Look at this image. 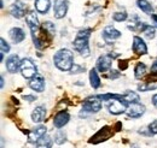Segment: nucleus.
<instances>
[{
  "label": "nucleus",
  "mask_w": 157,
  "mask_h": 148,
  "mask_svg": "<svg viewBox=\"0 0 157 148\" xmlns=\"http://www.w3.org/2000/svg\"><path fill=\"white\" fill-rule=\"evenodd\" d=\"M53 63L60 71H70L74 66V54L68 48H62L53 56Z\"/></svg>",
  "instance_id": "nucleus-1"
},
{
  "label": "nucleus",
  "mask_w": 157,
  "mask_h": 148,
  "mask_svg": "<svg viewBox=\"0 0 157 148\" xmlns=\"http://www.w3.org/2000/svg\"><path fill=\"white\" fill-rule=\"evenodd\" d=\"M91 29H82L80 30L76 37L73 42L74 45V48L80 53V56L86 58V57H90L91 54V50H90V45H88V40L91 36Z\"/></svg>",
  "instance_id": "nucleus-2"
},
{
  "label": "nucleus",
  "mask_w": 157,
  "mask_h": 148,
  "mask_svg": "<svg viewBox=\"0 0 157 148\" xmlns=\"http://www.w3.org/2000/svg\"><path fill=\"white\" fill-rule=\"evenodd\" d=\"M21 74L24 78L27 80H32L38 74V68L35 65V63L30 59V58H23L21 60Z\"/></svg>",
  "instance_id": "nucleus-3"
},
{
  "label": "nucleus",
  "mask_w": 157,
  "mask_h": 148,
  "mask_svg": "<svg viewBox=\"0 0 157 148\" xmlns=\"http://www.w3.org/2000/svg\"><path fill=\"white\" fill-rule=\"evenodd\" d=\"M101 109V101L98 98H88L83 101L82 104V111L80 112V114H91V113H97Z\"/></svg>",
  "instance_id": "nucleus-4"
},
{
  "label": "nucleus",
  "mask_w": 157,
  "mask_h": 148,
  "mask_svg": "<svg viewBox=\"0 0 157 148\" xmlns=\"http://www.w3.org/2000/svg\"><path fill=\"white\" fill-rule=\"evenodd\" d=\"M128 104L123 100H111V102L108 104V110L111 114H121V113H124L128 109Z\"/></svg>",
  "instance_id": "nucleus-5"
},
{
  "label": "nucleus",
  "mask_w": 157,
  "mask_h": 148,
  "mask_svg": "<svg viewBox=\"0 0 157 148\" xmlns=\"http://www.w3.org/2000/svg\"><path fill=\"white\" fill-rule=\"evenodd\" d=\"M68 0H55V6H53V13L57 19L64 18L67 12H68Z\"/></svg>",
  "instance_id": "nucleus-6"
},
{
  "label": "nucleus",
  "mask_w": 157,
  "mask_h": 148,
  "mask_svg": "<svg viewBox=\"0 0 157 148\" xmlns=\"http://www.w3.org/2000/svg\"><path fill=\"white\" fill-rule=\"evenodd\" d=\"M25 9H27V4L22 0H17L10 6V13L15 18H22L25 15Z\"/></svg>",
  "instance_id": "nucleus-7"
},
{
  "label": "nucleus",
  "mask_w": 157,
  "mask_h": 148,
  "mask_svg": "<svg viewBox=\"0 0 157 148\" xmlns=\"http://www.w3.org/2000/svg\"><path fill=\"white\" fill-rule=\"evenodd\" d=\"M113 130L110 129L109 127H104L99 130L97 134H94L92 136V139L90 140L91 143H100L101 141H106L108 139H110L113 136Z\"/></svg>",
  "instance_id": "nucleus-8"
},
{
  "label": "nucleus",
  "mask_w": 157,
  "mask_h": 148,
  "mask_svg": "<svg viewBox=\"0 0 157 148\" xmlns=\"http://www.w3.org/2000/svg\"><path fill=\"white\" fill-rule=\"evenodd\" d=\"M113 57L110 54H104V56H100L97 60V69H98L100 72H106V71H110V68H111V64H113Z\"/></svg>",
  "instance_id": "nucleus-9"
},
{
  "label": "nucleus",
  "mask_w": 157,
  "mask_h": 148,
  "mask_svg": "<svg viewBox=\"0 0 157 148\" xmlns=\"http://www.w3.org/2000/svg\"><path fill=\"white\" fill-rule=\"evenodd\" d=\"M46 132H47V128L45 125H38L36 128L32 129L28 132V139L30 142L36 143L41 137H44L46 135Z\"/></svg>",
  "instance_id": "nucleus-10"
},
{
  "label": "nucleus",
  "mask_w": 157,
  "mask_h": 148,
  "mask_svg": "<svg viewBox=\"0 0 157 148\" xmlns=\"http://www.w3.org/2000/svg\"><path fill=\"white\" fill-rule=\"evenodd\" d=\"M25 20H27V25L28 28L30 29L32 31V35H35V33L38 31L39 29V19H38V16L34 11H30L25 15Z\"/></svg>",
  "instance_id": "nucleus-11"
},
{
  "label": "nucleus",
  "mask_w": 157,
  "mask_h": 148,
  "mask_svg": "<svg viewBox=\"0 0 157 148\" xmlns=\"http://www.w3.org/2000/svg\"><path fill=\"white\" fill-rule=\"evenodd\" d=\"M145 111H146L145 106L139 102V104H131L126 112L129 118H140L145 113Z\"/></svg>",
  "instance_id": "nucleus-12"
},
{
  "label": "nucleus",
  "mask_w": 157,
  "mask_h": 148,
  "mask_svg": "<svg viewBox=\"0 0 157 148\" xmlns=\"http://www.w3.org/2000/svg\"><path fill=\"white\" fill-rule=\"evenodd\" d=\"M21 68V59L18 54H11L6 59V69L10 74H15Z\"/></svg>",
  "instance_id": "nucleus-13"
},
{
  "label": "nucleus",
  "mask_w": 157,
  "mask_h": 148,
  "mask_svg": "<svg viewBox=\"0 0 157 148\" xmlns=\"http://www.w3.org/2000/svg\"><path fill=\"white\" fill-rule=\"evenodd\" d=\"M133 52L138 56H143V54L147 53V46L141 37H133Z\"/></svg>",
  "instance_id": "nucleus-14"
},
{
  "label": "nucleus",
  "mask_w": 157,
  "mask_h": 148,
  "mask_svg": "<svg viewBox=\"0 0 157 148\" xmlns=\"http://www.w3.org/2000/svg\"><path fill=\"white\" fill-rule=\"evenodd\" d=\"M69 119H70V116H69L68 112L59 111L58 113L55 116V118H53V125H55L57 129H60V128H63L64 125L68 124Z\"/></svg>",
  "instance_id": "nucleus-15"
},
{
  "label": "nucleus",
  "mask_w": 157,
  "mask_h": 148,
  "mask_svg": "<svg viewBox=\"0 0 157 148\" xmlns=\"http://www.w3.org/2000/svg\"><path fill=\"white\" fill-rule=\"evenodd\" d=\"M121 33L118 31L116 28L111 27V25H108L104 28L103 30V37L106 40V41H114V40H117L118 37H121Z\"/></svg>",
  "instance_id": "nucleus-16"
},
{
  "label": "nucleus",
  "mask_w": 157,
  "mask_h": 148,
  "mask_svg": "<svg viewBox=\"0 0 157 148\" xmlns=\"http://www.w3.org/2000/svg\"><path fill=\"white\" fill-rule=\"evenodd\" d=\"M29 87L30 89L35 91L36 93H42L45 91V80L41 76H35L29 81Z\"/></svg>",
  "instance_id": "nucleus-17"
},
{
  "label": "nucleus",
  "mask_w": 157,
  "mask_h": 148,
  "mask_svg": "<svg viewBox=\"0 0 157 148\" xmlns=\"http://www.w3.org/2000/svg\"><path fill=\"white\" fill-rule=\"evenodd\" d=\"M46 117V107L40 105L38 107L34 109V111L32 112V120L34 123H41Z\"/></svg>",
  "instance_id": "nucleus-18"
},
{
  "label": "nucleus",
  "mask_w": 157,
  "mask_h": 148,
  "mask_svg": "<svg viewBox=\"0 0 157 148\" xmlns=\"http://www.w3.org/2000/svg\"><path fill=\"white\" fill-rule=\"evenodd\" d=\"M9 35H10L11 40L15 43H20L25 39V33H24V30L22 28H12L9 31Z\"/></svg>",
  "instance_id": "nucleus-19"
},
{
  "label": "nucleus",
  "mask_w": 157,
  "mask_h": 148,
  "mask_svg": "<svg viewBox=\"0 0 157 148\" xmlns=\"http://www.w3.org/2000/svg\"><path fill=\"white\" fill-rule=\"evenodd\" d=\"M34 5H35L36 11L39 13H42V15L47 13L48 10H50V7H51L50 0H35V4Z\"/></svg>",
  "instance_id": "nucleus-20"
},
{
  "label": "nucleus",
  "mask_w": 157,
  "mask_h": 148,
  "mask_svg": "<svg viewBox=\"0 0 157 148\" xmlns=\"http://www.w3.org/2000/svg\"><path fill=\"white\" fill-rule=\"evenodd\" d=\"M123 101H126L128 105L131 104H139L140 102V98L137 93L132 92V91H127L123 93Z\"/></svg>",
  "instance_id": "nucleus-21"
},
{
  "label": "nucleus",
  "mask_w": 157,
  "mask_h": 148,
  "mask_svg": "<svg viewBox=\"0 0 157 148\" xmlns=\"http://www.w3.org/2000/svg\"><path fill=\"white\" fill-rule=\"evenodd\" d=\"M137 5H138V7H139L144 13L154 15V7H152V5H151L147 0H138Z\"/></svg>",
  "instance_id": "nucleus-22"
},
{
  "label": "nucleus",
  "mask_w": 157,
  "mask_h": 148,
  "mask_svg": "<svg viewBox=\"0 0 157 148\" xmlns=\"http://www.w3.org/2000/svg\"><path fill=\"white\" fill-rule=\"evenodd\" d=\"M90 83H91V87L93 89H98L100 87V78L97 72V69H92L90 71Z\"/></svg>",
  "instance_id": "nucleus-23"
},
{
  "label": "nucleus",
  "mask_w": 157,
  "mask_h": 148,
  "mask_svg": "<svg viewBox=\"0 0 157 148\" xmlns=\"http://www.w3.org/2000/svg\"><path fill=\"white\" fill-rule=\"evenodd\" d=\"M35 145H36V148H52L53 140H52V137H51V136L45 135L44 137H41V139H40Z\"/></svg>",
  "instance_id": "nucleus-24"
},
{
  "label": "nucleus",
  "mask_w": 157,
  "mask_h": 148,
  "mask_svg": "<svg viewBox=\"0 0 157 148\" xmlns=\"http://www.w3.org/2000/svg\"><path fill=\"white\" fill-rule=\"evenodd\" d=\"M145 75H146V65L144 63H138L136 69H134V76H136V78L140 80Z\"/></svg>",
  "instance_id": "nucleus-25"
},
{
  "label": "nucleus",
  "mask_w": 157,
  "mask_h": 148,
  "mask_svg": "<svg viewBox=\"0 0 157 148\" xmlns=\"http://www.w3.org/2000/svg\"><path fill=\"white\" fill-rule=\"evenodd\" d=\"M41 27H42V30H44L46 34L51 35V36H52V35L55 34V31H56V27H55V24H53L52 22H48V20H47V22H44Z\"/></svg>",
  "instance_id": "nucleus-26"
},
{
  "label": "nucleus",
  "mask_w": 157,
  "mask_h": 148,
  "mask_svg": "<svg viewBox=\"0 0 157 148\" xmlns=\"http://www.w3.org/2000/svg\"><path fill=\"white\" fill-rule=\"evenodd\" d=\"M65 141H67V134H65L63 130H58V131L55 134V143H57V145H63Z\"/></svg>",
  "instance_id": "nucleus-27"
},
{
  "label": "nucleus",
  "mask_w": 157,
  "mask_h": 148,
  "mask_svg": "<svg viewBox=\"0 0 157 148\" xmlns=\"http://www.w3.org/2000/svg\"><path fill=\"white\" fill-rule=\"evenodd\" d=\"M145 27H146V24L143 23V22H136V23L132 22V25L129 24L128 25V29H131L132 31H144Z\"/></svg>",
  "instance_id": "nucleus-28"
},
{
  "label": "nucleus",
  "mask_w": 157,
  "mask_h": 148,
  "mask_svg": "<svg viewBox=\"0 0 157 148\" xmlns=\"http://www.w3.org/2000/svg\"><path fill=\"white\" fill-rule=\"evenodd\" d=\"M144 35L147 37V39H154L155 35H156V29L154 28V27H151V25H147L146 24V27H145V29H144Z\"/></svg>",
  "instance_id": "nucleus-29"
},
{
  "label": "nucleus",
  "mask_w": 157,
  "mask_h": 148,
  "mask_svg": "<svg viewBox=\"0 0 157 148\" xmlns=\"http://www.w3.org/2000/svg\"><path fill=\"white\" fill-rule=\"evenodd\" d=\"M127 18H128V15L124 11L123 12H116V13L113 15V19L115 22H123V20H126Z\"/></svg>",
  "instance_id": "nucleus-30"
},
{
  "label": "nucleus",
  "mask_w": 157,
  "mask_h": 148,
  "mask_svg": "<svg viewBox=\"0 0 157 148\" xmlns=\"http://www.w3.org/2000/svg\"><path fill=\"white\" fill-rule=\"evenodd\" d=\"M156 87H157L156 84H150V83L147 82V83L139 84V86H138V89H139L140 92H147V91H152V89H155Z\"/></svg>",
  "instance_id": "nucleus-31"
},
{
  "label": "nucleus",
  "mask_w": 157,
  "mask_h": 148,
  "mask_svg": "<svg viewBox=\"0 0 157 148\" xmlns=\"http://www.w3.org/2000/svg\"><path fill=\"white\" fill-rule=\"evenodd\" d=\"M0 50H1V53H9L10 52V45L2 37L0 39Z\"/></svg>",
  "instance_id": "nucleus-32"
},
{
  "label": "nucleus",
  "mask_w": 157,
  "mask_h": 148,
  "mask_svg": "<svg viewBox=\"0 0 157 148\" xmlns=\"http://www.w3.org/2000/svg\"><path fill=\"white\" fill-rule=\"evenodd\" d=\"M149 131L152 135H157V119L149 124Z\"/></svg>",
  "instance_id": "nucleus-33"
},
{
  "label": "nucleus",
  "mask_w": 157,
  "mask_h": 148,
  "mask_svg": "<svg viewBox=\"0 0 157 148\" xmlns=\"http://www.w3.org/2000/svg\"><path fill=\"white\" fill-rule=\"evenodd\" d=\"M83 71H85V68L74 64V66H73L71 70H70V74H80V72H83Z\"/></svg>",
  "instance_id": "nucleus-34"
},
{
  "label": "nucleus",
  "mask_w": 157,
  "mask_h": 148,
  "mask_svg": "<svg viewBox=\"0 0 157 148\" xmlns=\"http://www.w3.org/2000/svg\"><path fill=\"white\" fill-rule=\"evenodd\" d=\"M120 72L116 71V70H110V75H109V78L110 80H115V78H118L120 77Z\"/></svg>",
  "instance_id": "nucleus-35"
},
{
  "label": "nucleus",
  "mask_w": 157,
  "mask_h": 148,
  "mask_svg": "<svg viewBox=\"0 0 157 148\" xmlns=\"http://www.w3.org/2000/svg\"><path fill=\"white\" fill-rule=\"evenodd\" d=\"M23 99L27 100V101H29V102H33V101L36 100V96H34V95H24Z\"/></svg>",
  "instance_id": "nucleus-36"
},
{
  "label": "nucleus",
  "mask_w": 157,
  "mask_h": 148,
  "mask_svg": "<svg viewBox=\"0 0 157 148\" xmlns=\"http://www.w3.org/2000/svg\"><path fill=\"white\" fill-rule=\"evenodd\" d=\"M151 72L152 74H155L157 75V60L152 64V66H151Z\"/></svg>",
  "instance_id": "nucleus-37"
},
{
  "label": "nucleus",
  "mask_w": 157,
  "mask_h": 148,
  "mask_svg": "<svg viewBox=\"0 0 157 148\" xmlns=\"http://www.w3.org/2000/svg\"><path fill=\"white\" fill-rule=\"evenodd\" d=\"M118 66H120V69H122V70H124V69H127V63L123 60V63L122 61H120L118 63Z\"/></svg>",
  "instance_id": "nucleus-38"
},
{
  "label": "nucleus",
  "mask_w": 157,
  "mask_h": 148,
  "mask_svg": "<svg viewBox=\"0 0 157 148\" xmlns=\"http://www.w3.org/2000/svg\"><path fill=\"white\" fill-rule=\"evenodd\" d=\"M152 104H154V106L157 109V94H155V95L152 96Z\"/></svg>",
  "instance_id": "nucleus-39"
},
{
  "label": "nucleus",
  "mask_w": 157,
  "mask_h": 148,
  "mask_svg": "<svg viewBox=\"0 0 157 148\" xmlns=\"http://www.w3.org/2000/svg\"><path fill=\"white\" fill-rule=\"evenodd\" d=\"M151 18L154 19V22L156 23V25H157V15H151Z\"/></svg>",
  "instance_id": "nucleus-40"
},
{
  "label": "nucleus",
  "mask_w": 157,
  "mask_h": 148,
  "mask_svg": "<svg viewBox=\"0 0 157 148\" xmlns=\"http://www.w3.org/2000/svg\"><path fill=\"white\" fill-rule=\"evenodd\" d=\"M0 81H1V89L4 88V77L1 76V78H0Z\"/></svg>",
  "instance_id": "nucleus-41"
},
{
  "label": "nucleus",
  "mask_w": 157,
  "mask_h": 148,
  "mask_svg": "<svg viewBox=\"0 0 157 148\" xmlns=\"http://www.w3.org/2000/svg\"><path fill=\"white\" fill-rule=\"evenodd\" d=\"M0 60H1V61H4V53H1V54H0Z\"/></svg>",
  "instance_id": "nucleus-42"
},
{
  "label": "nucleus",
  "mask_w": 157,
  "mask_h": 148,
  "mask_svg": "<svg viewBox=\"0 0 157 148\" xmlns=\"http://www.w3.org/2000/svg\"><path fill=\"white\" fill-rule=\"evenodd\" d=\"M131 148H139V147H138V146H136V145H133V146H132Z\"/></svg>",
  "instance_id": "nucleus-43"
}]
</instances>
